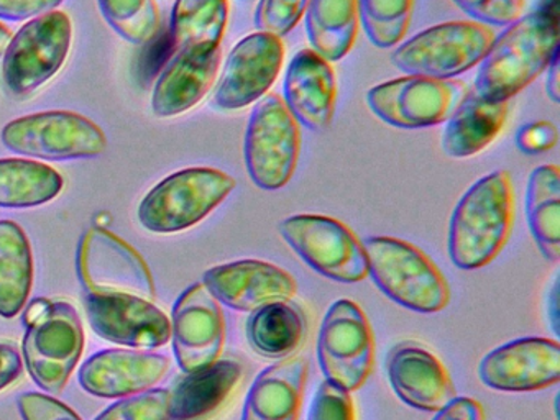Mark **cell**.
<instances>
[{
	"label": "cell",
	"instance_id": "ba28073f",
	"mask_svg": "<svg viewBox=\"0 0 560 420\" xmlns=\"http://www.w3.org/2000/svg\"><path fill=\"white\" fill-rule=\"evenodd\" d=\"M301 130L296 118L278 94H267L255 104L244 140V161L255 186L278 190L296 171Z\"/></svg>",
	"mask_w": 560,
	"mask_h": 420
},
{
	"label": "cell",
	"instance_id": "9c48e42d",
	"mask_svg": "<svg viewBox=\"0 0 560 420\" xmlns=\"http://www.w3.org/2000/svg\"><path fill=\"white\" fill-rule=\"evenodd\" d=\"M278 232L310 268L330 281L355 284L369 276L362 242L340 220L300 213L281 220Z\"/></svg>",
	"mask_w": 560,
	"mask_h": 420
},
{
	"label": "cell",
	"instance_id": "52a82bcc",
	"mask_svg": "<svg viewBox=\"0 0 560 420\" xmlns=\"http://www.w3.org/2000/svg\"><path fill=\"white\" fill-rule=\"evenodd\" d=\"M494 38L483 23H441L401 43L392 52V65L408 75L455 79L480 65Z\"/></svg>",
	"mask_w": 560,
	"mask_h": 420
},
{
	"label": "cell",
	"instance_id": "4316f807",
	"mask_svg": "<svg viewBox=\"0 0 560 420\" xmlns=\"http://www.w3.org/2000/svg\"><path fill=\"white\" fill-rule=\"evenodd\" d=\"M526 222L540 255L550 262L560 259V171L556 164H542L527 179Z\"/></svg>",
	"mask_w": 560,
	"mask_h": 420
},
{
	"label": "cell",
	"instance_id": "5b68a950",
	"mask_svg": "<svg viewBox=\"0 0 560 420\" xmlns=\"http://www.w3.org/2000/svg\"><path fill=\"white\" fill-rule=\"evenodd\" d=\"M234 177L215 167H186L160 180L139 206V222L152 233H178L211 215L235 189Z\"/></svg>",
	"mask_w": 560,
	"mask_h": 420
},
{
	"label": "cell",
	"instance_id": "f35d334b",
	"mask_svg": "<svg viewBox=\"0 0 560 420\" xmlns=\"http://www.w3.org/2000/svg\"><path fill=\"white\" fill-rule=\"evenodd\" d=\"M559 141L557 127L550 121H533L524 125L516 135V144L523 153L539 154L552 150Z\"/></svg>",
	"mask_w": 560,
	"mask_h": 420
},
{
	"label": "cell",
	"instance_id": "3957f363",
	"mask_svg": "<svg viewBox=\"0 0 560 420\" xmlns=\"http://www.w3.org/2000/svg\"><path fill=\"white\" fill-rule=\"evenodd\" d=\"M362 245L373 284L395 304L418 314H438L447 307L451 285L418 246L395 236H369Z\"/></svg>",
	"mask_w": 560,
	"mask_h": 420
},
{
	"label": "cell",
	"instance_id": "4dcf8cb0",
	"mask_svg": "<svg viewBox=\"0 0 560 420\" xmlns=\"http://www.w3.org/2000/svg\"><path fill=\"white\" fill-rule=\"evenodd\" d=\"M229 22V0H176L172 12L175 49L221 46Z\"/></svg>",
	"mask_w": 560,
	"mask_h": 420
},
{
	"label": "cell",
	"instance_id": "603a6c76",
	"mask_svg": "<svg viewBox=\"0 0 560 420\" xmlns=\"http://www.w3.org/2000/svg\"><path fill=\"white\" fill-rule=\"evenodd\" d=\"M244 377L235 360H218L186 373L170 389V420H211L232 399Z\"/></svg>",
	"mask_w": 560,
	"mask_h": 420
},
{
	"label": "cell",
	"instance_id": "e0dca14e",
	"mask_svg": "<svg viewBox=\"0 0 560 420\" xmlns=\"http://www.w3.org/2000/svg\"><path fill=\"white\" fill-rule=\"evenodd\" d=\"M91 328L104 340L130 348H159L172 338L168 315L152 301L130 294L84 292Z\"/></svg>",
	"mask_w": 560,
	"mask_h": 420
},
{
	"label": "cell",
	"instance_id": "484cf974",
	"mask_svg": "<svg viewBox=\"0 0 560 420\" xmlns=\"http://www.w3.org/2000/svg\"><path fill=\"white\" fill-rule=\"evenodd\" d=\"M307 334V314L294 299L268 302L248 315L245 335L255 353L284 360L300 350Z\"/></svg>",
	"mask_w": 560,
	"mask_h": 420
},
{
	"label": "cell",
	"instance_id": "4fadbf2b",
	"mask_svg": "<svg viewBox=\"0 0 560 420\" xmlns=\"http://www.w3.org/2000/svg\"><path fill=\"white\" fill-rule=\"evenodd\" d=\"M77 266L84 292L130 294L155 301V282L145 259L109 230L90 229L84 233Z\"/></svg>",
	"mask_w": 560,
	"mask_h": 420
},
{
	"label": "cell",
	"instance_id": "7402d4cb",
	"mask_svg": "<svg viewBox=\"0 0 560 420\" xmlns=\"http://www.w3.org/2000/svg\"><path fill=\"white\" fill-rule=\"evenodd\" d=\"M284 104L298 124L324 131L332 124L337 104V79L332 66L311 48L291 59L283 81Z\"/></svg>",
	"mask_w": 560,
	"mask_h": 420
},
{
	"label": "cell",
	"instance_id": "ee69618b",
	"mask_svg": "<svg viewBox=\"0 0 560 420\" xmlns=\"http://www.w3.org/2000/svg\"><path fill=\"white\" fill-rule=\"evenodd\" d=\"M50 301L48 299H37L28 305L27 312H25V324L31 325L47 311Z\"/></svg>",
	"mask_w": 560,
	"mask_h": 420
},
{
	"label": "cell",
	"instance_id": "cb8c5ba5",
	"mask_svg": "<svg viewBox=\"0 0 560 420\" xmlns=\"http://www.w3.org/2000/svg\"><path fill=\"white\" fill-rule=\"evenodd\" d=\"M510 114V101H490L474 88L467 89L445 124L442 151L448 158L465 160L487 150L503 130Z\"/></svg>",
	"mask_w": 560,
	"mask_h": 420
},
{
	"label": "cell",
	"instance_id": "d4e9b609",
	"mask_svg": "<svg viewBox=\"0 0 560 420\" xmlns=\"http://www.w3.org/2000/svg\"><path fill=\"white\" fill-rule=\"evenodd\" d=\"M307 380L303 357L265 368L248 389L242 420H298Z\"/></svg>",
	"mask_w": 560,
	"mask_h": 420
},
{
	"label": "cell",
	"instance_id": "7c38bea8",
	"mask_svg": "<svg viewBox=\"0 0 560 420\" xmlns=\"http://www.w3.org/2000/svg\"><path fill=\"white\" fill-rule=\"evenodd\" d=\"M467 89L458 79L406 74L369 89L366 105L383 124L416 130L447 120Z\"/></svg>",
	"mask_w": 560,
	"mask_h": 420
},
{
	"label": "cell",
	"instance_id": "ac0fdd59",
	"mask_svg": "<svg viewBox=\"0 0 560 420\" xmlns=\"http://www.w3.org/2000/svg\"><path fill=\"white\" fill-rule=\"evenodd\" d=\"M202 284L219 304L248 314L268 302L294 299L298 294V282L290 272L261 259L214 266L202 276Z\"/></svg>",
	"mask_w": 560,
	"mask_h": 420
},
{
	"label": "cell",
	"instance_id": "30bf717a",
	"mask_svg": "<svg viewBox=\"0 0 560 420\" xmlns=\"http://www.w3.org/2000/svg\"><path fill=\"white\" fill-rule=\"evenodd\" d=\"M320 373L330 383L353 393L372 373L375 340L365 312L350 299L330 304L317 335Z\"/></svg>",
	"mask_w": 560,
	"mask_h": 420
},
{
	"label": "cell",
	"instance_id": "8fae6325",
	"mask_svg": "<svg viewBox=\"0 0 560 420\" xmlns=\"http://www.w3.org/2000/svg\"><path fill=\"white\" fill-rule=\"evenodd\" d=\"M83 348L80 315L63 299L50 301L47 311L28 325L22 345L32 380L50 394H60L67 387Z\"/></svg>",
	"mask_w": 560,
	"mask_h": 420
},
{
	"label": "cell",
	"instance_id": "74e56055",
	"mask_svg": "<svg viewBox=\"0 0 560 420\" xmlns=\"http://www.w3.org/2000/svg\"><path fill=\"white\" fill-rule=\"evenodd\" d=\"M18 406L24 420H81L71 407L47 394H21Z\"/></svg>",
	"mask_w": 560,
	"mask_h": 420
},
{
	"label": "cell",
	"instance_id": "e575fe53",
	"mask_svg": "<svg viewBox=\"0 0 560 420\" xmlns=\"http://www.w3.org/2000/svg\"><path fill=\"white\" fill-rule=\"evenodd\" d=\"M310 0H258L254 23L257 32L284 36L306 13Z\"/></svg>",
	"mask_w": 560,
	"mask_h": 420
},
{
	"label": "cell",
	"instance_id": "f1b7e54d",
	"mask_svg": "<svg viewBox=\"0 0 560 420\" xmlns=\"http://www.w3.org/2000/svg\"><path fill=\"white\" fill-rule=\"evenodd\" d=\"M34 282L31 242L21 225L0 220V315L14 318L27 304Z\"/></svg>",
	"mask_w": 560,
	"mask_h": 420
},
{
	"label": "cell",
	"instance_id": "277c9868",
	"mask_svg": "<svg viewBox=\"0 0 560 420\" xmlns=\"http://www.w3.org/2000/svg\"><path fill=\"white\" fill-rule=\"evenodd\" d=\"M73 43L68 13L54 10L35 16L12 35L0 68V84L9 97H31L51 81L67 62Z\"/></svg>",
	"mask_w": 560,
	"mask_h": 420
},
{
	"label": "cell",
	"instance_id": "5bb4252c",
	"mask_svg": "<svg viewBox=\"0 0 560 420\" xmlns=\"http://www.w3.org/2000/svg\"><path fill=\"white\" fill-rule=\"evenodd\" d=\"M284 43L270 33H252L229 52L212 104L219 110H242L268 94L283 68Z\"/></svg>",
	"mask_w": 560,
	"mask_h": 420
},
{
	"label": "cell",
	"instance_id": "60d3db41",
	"mask_svg": "<svg viewBox=\"0 0 560 420\" xmlns=\"http://www.w3.org/2000/svg\"><path fill=\"white\" fill-rule=\"evenodd\" d=\"M432 420H485V410L478 400L457 396L438 410Z\"/></svg>",
	"mask_w": 560,
	"mask_h": 420
},
{
	"label": "cell",
	"instance_id": "8992f818",
	"mask_svg": "<svg viewBox=\"0 0 560 420\" xmlns=\"http://www.w3.org/2000/svg\"><path fill=\"white\" fill-rule=\"evenodd\" d=\"M0 141L12 153L37 161L91 160L107 150L103 128L68 110L14 118L0 131Z\"/></svg>",
	"mask_w": 560,
	"mask_h": 420
},
{
	"label": "cell",
	"instance_id": "d590c367",
	"mask_svg": "<svg viewBox=\"0 0 560 420\" xmlns=\"http://www.w3.org/2000/svg\"><path fill=\"white\" fill-rule=\"evenodd\" d=\"M307 420H355L352 394L330 381H323L311 400Z\"/></svg>",
	"mask_w": 560,
	"mask_h": 420
},
{
	"label": "cell",
	"instance_id": "2e32d148",
	"mask_svg": "<svg viewBox=\"0 0 560 420\" xmlns=\"http://www.w3.org/2000/svg\"><path fill=\"white\" fill-rule=\"evenodd\" d=\"M173 350L185 373H195L221 358L225 320L221 304L202 282L189 285L173 307Z\"/></svg>",
	"mask_w": 560,
	"mask_h": 420
},
{
	"label": "cell",
	"instance_id": "ffe728a7",
	"mask_svg": "<svg viewBox=\"0 0 560 420\" xmlns=\"http://www.w3.org/2000/svg\"><path fill=\"white\" fill-rule=\"evenodd\" d=\"M221 61V46L175 49L153 85V115L173 118L195 108L211 92Z\"/></svg>",
	"mask_w": 560,
	"mask_h": 420
},
{
	"label": "cell",
	"instance_id": "44dd1931",
	"mask_svg": "<svg viewBox=\"0 0 560 420\" xmlns=\"http://www.w3.org/2000/svg\"><path fill=\"white\" fill-rule=\"evenodd\" d=\"M170 370V358L152 351L103 350L84 361L80 384L97 397L133 396L152 389Z\"/></svg>",
	"mask_w": 560,
	"mask_h": 420
},
{
	"label": "cell",
	"instance_id": "83f0119b",
	"mask_svg": "<svg viewBox=\"0 0 560 420\" xmlns=\"http://www.w3.org/2000/svg\"><path fill=\"white\" fill-rule=\"evenodd\" d=\"M304 15L313 51L329 62L349 55L360 28L357 0H310Z\"/></svg>",
	"mask_w": 560,
	"mask_h": 420
},
{
	"label": "cell",
	"instance_id": "f546056e",
	"mask_svg": "<svg viewBox=\"0 0 560 420\" xmlns=\"http://www.w3.org/2000/svg\"><path fill=\"white\" fill-rule=\"evenodd\" d=\"M65 179L55 167L28 158L0 160V207L28 209L60 196Z\"/></svg>",
	"mask_w": 560,
	"mask_h": 420
},
{
	"label": "cell",
	"instance_id": "d6986e66",
	"mask_svg": "<svg viewBox=\"0 0 560 420\" xmlns=\"http://www.w3.org/2000/svg\"><path fill=\"white\" fill-rule=\"evenodd\" d=\"M386 374L393 393L411 409L438 412L457 397L442 361L412 340L392 348L386 358Z\"/></svg>",
	"mask_w": 560,
	"mask_h": 420
},
{
	"label": "cell",
	"instance_id": "9a60e30c",
	"mask_svg": "<svg viewBox=\"0 0 560 420\" xmlns=\"http://www.w3.org/2000/svg\"><path fill=\"white\" fill-rule=\"evenodd\" d=\"M485 386L500 393H533L560 380V345L542 337H524L488 351L478 364Z\"/></svg>",
	"mask_w": 560,
	"mask_h": 420
},
{
	"label": "cell",
	"instance_id": "7a4b0ae2",
	"mask_svg": "<svg viewBox=\"0 0 560 420\" xmlns=\"http://www.w3.org/2000/svg\"><path fill=\"white\" fill-rule=\"evenodd\" d=\"M514 222V187L510 173L493 171L475 180L448 220L447 253L464 271L490 265L510 240Z\"/></svg>",
	"mask_w": 560,
	"mask_h": 420
},
{
	"label": "cell",
	"instance_id": "8d00e7d4",
	"mask_svg": "<svg viewBox=\"0 0 560 420\" xmlns=\"http://www.w3.org/2000/svg\"><path fill=\"white\" fill-rule=\"evenodd\" d=\"M471 22L508 26L523 15L524 0H452Z\"/></svg>",
	"mask_w": 560,
	"mask_h": 420
},
{
	"label": "cell",
	"instance_id": "d6a6232c",
	"mask_svg": "<svg viewBox=\"0 0 560 420\" xmlns=\"http://www.w3.org/2000/svg\"><path fill=\"white\" fill-rule=\"evenodd\" d=\"M104 20L130 45H147L159 32L155 0H97Z\"/></svg>",
	"mask_w": 560,
	"mask_h": 420
},
{
	"label": "cell",
	"instance_id": "b9f144b4",
	"mask_svg": "<svg viewBox=\"0 0 560 420\" xmlns=\"http://www.w3.org/2000/svg\"><path fill=\"white\" fill-rule=\"evenodd\" d=\"M22 374V357L18 347L0 341V390L8 389Z\"/></svg>",
	"mask_w": 560,
	"mask_h": 420
},
{
	"label": "cell",
	"instance_id": "f6af8a7d",
	"mask_svg": "<svg viewBox=\"0 0 560 420\" xmlns=\"http://www.w3.org/2000/svg\"><path fill=\"white\" fill-rule=\"evenodd\" d=\"M12 39V32L8 26L0 23V58L4 56L5 48H8L9 42Z\"/></svg>",
	"mask_w": 560,
	"mask_h": 420
},
{
	"label": "cell",
	"instance_id": "ab89813d",
	"mask_svg": "<svg viewBox=\"0 0 560 420\" xmlns=\"http://www.w3.org/2000/svg\"><path fill=\"white\" fill-rule=\"evenodd\" d=\"M65 0H0V20L24 22L54 12Z\"/></svg>",
	"mask_w": 560,
	"mask_h": 420
},
{
	"label": "cell",
	"instance_id": "6da1fadb",
	"mask_svg": "<svg viewBox=\"0 0 560 420\" xmlns=\"http://www.w3.org/2000/svg\"><path fill=\"white\" fill-rule=\"evenodd\" d=\"M557 0L521 15L494 38L478 65L474 91L490 101H510L536 81L559 51Z\"/></svg>",
	"mask_w": 560,
	"mask_h": 420
},
{
	"label": "cell",
	"instance_id": "1f68e13d",
	"mask_svg": "<svg viewBox=\"0 0 560 420\" xmlns=\"http://www.w3.org/2000/svg\"><path fill=\"white\" fill-rule=\"evenodd\" d=\"M359 19L376 48L399 45L408 33L415 0H357Z\"/></svg>",
	"mask_w": 560,
	"mask_h": 420
},
{
	"label": "cell",
	"instance_id": "7bdbcfd3",
	"mask_svg": "<svg viewBox=\"0 0 560 420\" xmlns=\"http://www.w3.org/2000/svg\"><path fill=\"white\" fill-rule=\"evenodd\" d=\"M559 51L553 56L550 65L547 66L546 94L552 104L560 102V58Z\"/></svg>",
	"mask_w": 560,
	"mask_h": 420
},
{
	"label": "cell",
	"instance_id": "836d02e7",
	"mask_svg": "<svg viewBox=\"0 0 560 420\" xmlns=\"http://www.w3.org/2000/svg\"><path fill=\"white\" fill-rule=\"evenodd\" d=\"M96 420H170V389H149L107 407Z\"/></svg>",
	"mask_w": 560,
	"mask_h": 420
}]
</instances>
